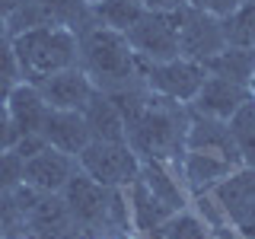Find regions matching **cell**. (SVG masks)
<instances>
[{"label":"cell","mask_w":255,"mask_h":239,"mask_svg":"<svg viewBox=\"0 0 255 239\" xmlns=\"http://www.w3.org/2000/svg\"><path fill=\"white\" fill-rule=\"evenodd\" d=\"M147 10H182V6H188L191 0H140Z\"/></svg>","instance_id":"31"},{"label":"cell","mask_w":255,"mask_h":239,"mask_svg":"<svg viewBox=\"0 0 255 239\" xmlns=\"http://www.w3.org/2000/svg\"><path fill=\"white\" fill-rule=\"evenodd\" d=\"M86 3H90V6H93V3H99V0H86Z\"/></svg>","instance_id":"37"},{"label":"cell","mask_w":255,"mask_h":239,"mask_svg":"<svg viewBox=\"0 0 255 239\" xmlns=\"http://www.w3.org/2000/svg\"><path fill=\"white\" fill-rule=\"evenodd\" d=\"M125 195H128V207H131V227H134V236H137V239L150 236L156 227H163V223L175 214L169 204H163V201L153 195V191L143 185L140 175L125 188Z\"/></svg>","instance_id":"18"},{"label":"cell","mask_w":255,"mask_h":239,"mask_svg":"<svg viewBox=\"0 0 255 239\" xmlns=\"http://www.w3.org/2000/svg\"><path fill=\"white\" fill-rule=\"evenodd\" d=\"M227 48L223 19L214 13H204L198 6H182L179 13V58L207 64Z\"/></svg>","instance_id":"9"},{"label":"cell","mask_w":255,"mask_h":239,"mask_svg":"<svg viewBox=\"0 0 255 239\" xmlns=\"http://www.w3.org/2000/svg\"><path fill=\"white\" fill-rule=\"evenodd\" d=\"M214 239H246V236H239L236 230L227 223V227H217V230H214Z\"/></svg>","instance_id":"33"},{"label":"cell","mask_w":255,"mask_h":239,"mask_svg":"<svg viewBox=\"0 0 255 239\" xmlns=\"http://www.w3.org/2000/svg\"><path fill=\"white\" fill-rule=\"evenodd\" d=\"M207 74H217V77H227L233 83L246 86L255 70V48H223L217 58H211L204 64Z\"/></svg>","instance_id":"21"},{"label":"cell","mask_w":255,"mask_h":239,"mask_svg":"<svg viewBox=\"0 0 255 239\" xmlns=\"http://www.w3.org/2000/svg\"><path fill=\"white\" fill-rule=\"evenodd\" d=\"M211 195H214V201L220 204L227 223H233L239 214L255 201V166H249V163L236 166L220 185L211 188Z\"/></svg>","instance_id":"19"},{"label":"cell","mask_w":255,"mask_h":239,"mask_svg":"<svg viewBox=\"0 0 255 239\" xmlns=\"http://www.w3.org/2000/svg\"><path fill=\"white\" fill-rule=\"evenodd\" d=\"M99 239H134V236H99Z\"/></svg>","instance_id":"36"},{"label":"cell","mask_w":255,"mask_h":239,"mask_svg":"<svg viewBox=\"0 0 255 239\" xmlns=\"http://www.w3.org/2000/svg\"><path fill=\"white\" fill-rule=\"evenodd\" d=\"M246 90H249V99H255V70H252V77H249V83H246Z\"/></svg>","instance_id":"35"},{"label":"cell","mask_w":255,"mask_h":239,"mask_svg":"<svg viewBox=\"0 0 255 239\" xmlns=\"http://www.w3.org/2000/svg\"><path fill=\"white\" fill-rule=\"evenodd\" d=\"M227 124L233 131L239 153H243V163H255V99H246Z\"/></svg>","instance_id":"25"},{"label":"cell","mask_w":255,"mask_h":239,"mask_svg":"<svg viewBox=\"0 0 255 239\" xmlns=\"http://www.w3.org/2000/svg\"><path fill=\"white\" fill-rule=\"evenodd\" d=\"M230 227H233L239 236H246V239H255V201H252L249 207H246V211L239 214V217H236L233 223H230Z\"/></svg>","instance_id":"29"},{"label":"cell","mask_w":255,"mask_h":239,"mask_svg":"<svg viewBox=\"0 0 255 239\" xmlns=\"http://www.w3.org/2000/svg\"><path fill=\"white\" fill-rule=\"evenodd\" d=\"M77 45L80 67L99 93L112 96L122 90H134V86H147L143 83V58H137L125 32L99 26L93 19L86 29L77 32Z\"/></svg>","instance_id":"2"},{"label":"cell","mask_w":255,"mask_h":239,"mask_svg":"<svg viewBox=\"0 0 255 239\" xmlns=\"http://www.w3.org/2000/svg\"><path fill=\"white\" fill-rule=\"evenodd\" d=\"M179 13L182 10H147L125 32L137 58L143 61L179 58Z\"/></svg>","instance_id":"7"},{"label":"cell","mask_w":255,"mask_h":239,"mask_svg":"<svg viewBox=\"0 0 255 239\" xmlns=\"http://www.w3.org/2000/svg\"><path fill=\"white\" fill-rule=\"evenodd\" d=\"M90 22H93V6L86 0H19L6 19V35L13 38L35 26H67L80 32Z\"/></svg>","instance_id":"6"},{"label":"cell","mask_w":255,"mask_h":239,"mask_svg":"<svg viewBox=\"0 0 255 239\" xmlns=\"http://www.w3.org/2000/svg\"><path fill=\"white\" fill-rule=\"evenodd\" d=\"M77 169H80L77 156L61 153V150H54V147H42L35 156L26 159L22 185H29L35 191H48V195H61L64 185L74 179Z\"/></svg>","instance_id":"10"},{"label":"cell","mask_w":255,"mask_h":239,"mask_svg":"<svg viewBox=\"0 0 255 239\" xmlns=\"http://www.w3.org/2000/svg\"><path fill=\"white\" fill-rule=\"evenodd\" d=\"M252 3H255V0H252Z\"/></svg>","instance_id":"40"},{"label":"cell","mask_w":255,"mask_h":239,"mask_svg":"<svg viewBox=\"0 0 255 239\" xmlns=\"http://www.w3.org/2000/svg\"><path fill=\"white\" fill-rule=\"evenodd\" d=\"M185 147L188 150H204V153L230 159L233 166H243V153H239V147L233 140V131H230V124L220 121V118H207V115L191 112Z\"/></svg>","instance_id":"14"},{"label":"cell","mask_w":255,"mask_h":239,"mask_svg":"<svg viewBox=\"0 0 255 239\" xmlns=\"http://www.w3.org/2000/svg\"><path fill=\"white\" fill-rule=\"evenodd\" d=\"M13 51L19 61V80L32 86H38L58 70L80 64L77 32L67 26H35L19 32L13 35Z\"/></svg>","instance_id":"3"},{"label":"cell","mask_w":255,"mask_h":239,"mask_svg":"<svg viewBox=\"0 0 255 239\" xmlns=\"http://www.w3.org/2000/svg\"><path fill=\"white\" fill-rule=\"evenodd\" d=\"M143 239H214V230L191 207H185V211H175L163 227H156L153 233L143 236Z\"/></svg>","instance_id":"23"},{"label":"cell","mask_w":255,"mask_h":239,"mask_svg":"<svg viewBox=\"0 0 255 239\" xmlns=\"http://www.w3.org/2000/svg\"><path fill=\"white\" fill-rule=\"evenodd\" d=\"M80 172L106 188H128L140 175V159L128 140H90L77 156Z\"/></svg>","instance_id":"4"},{"label":"cell","mask_w":255,"mask_h":239,"mask_svg":"<svg viewBox=\"0 0 255 239\" xmlns=\"http://www.w3.org/2000/svg\"><path fill=\"white\" fill-rule=\"evenodd\" d=\"M13 143H16V131H13V121L6 115V102H3L0 106V153L13 150Z\"/></svg>","instance_id":"30"},{"label":"cell","mask_w":255,"mask_h":239,"mask_svg":"<svg viewBox=\"0 0 255 239\" xmlns=\"http://www.w3.org/2000/svg\"><path fill=\"white\" fill-rule=\"evenodd\" d=\"M51 106L42 99L38 86L32 83H13L10 86V96H6V115L13 121V131H16V140L22 137H42V127H45V118Z\"/></svg>","instance_id":"12"},{"label":"cell","mask_w":255,"mask_h":239,"mask_svg":"<svg viewBox=\"0 0 255 239\" xmlns=\"http://www.w3.org/2000/svg\"><path fill=\"white\" fill-rule=\"evenodd\" d=\"M0 80L3 83H19V61H16L13 51V38L10 35H0Z\"/></svg>","instance_id":"27"},{"label":"cell","mask_w":255,"mask_h":239,"mask_svg":"<svg viewBox=\"0 0 255 239\" xmlns=\"http://www.w3.org/2000/svg\"><path fill=\"white\" fill-rule=\"evenodd\" d=\"M143 13H147V6L140 0H99V3H93V19L115 32H128Z\"/></svg>","instance_id":"22"},{"label":"cell","mask_w":255,"mask_h":239,"mask_svg":"<svg viewBox=\"0 0 255 239\" xmlns=\"http://www.w3.org/2000/svg\"><path fill=\"white\" fill-rule=\"evenodd\" d=\"M249 166H255V163H249Z\"/></svg>","instance_id":"39"},{"label":"cell","mask_w":255,"mask_h":239,"mask_svg":"<svg viewBox=\"0 0 255 239\" xmlns=\"http://www.w3.org/2000/svg\"><path fill=\"white\" fill-rule=\"evenodd\" d=\"M243 3V0H191L188 6H198V10H204V13H214V16H230L236 10V6Z\"/></svg>","instance_id":"28"},{"label":"cell","mask_w":255,"mask_h":239,"mask_svg":"<svg viewBox=\"0 0 255 239\" xmlns=\"http://www.w3.org/2000/svg\"><path fill=\"white\" fill-rule=\"evenodd\" d=\"M42 137H45L48 147L61 150V153H70V156H80V153H83V147L90 143V131H86L83 112L51 109V112H48V118H45Z\"/></svg>","instance_id":"15"},{"label":"cell","mask_w":255,"mask_h":239,"mask_svg":"<svg viewBox=\"0 0 255 239\" xmlns=\"http://www.w3.org/2000/svg\"><path fill=\"white\" fill-rule=\"evenodd\" d=\"M236 166L223 156L204 153V150H185V159H182V182H185L188 195H204L214 185H220Z\"/></svg>","instance_id":"17"},{"label":"cell","mask_w":255,"mask_h":239,"mask_svg":"<svg viewBox=\"0 0 255 239\" xmlns=\"http://www.w3.org/2000/svg\"><path fill=\"white\" fill-rule=\"evenodd\" d=\"M0 239H3V233H0Z\"/></svg>","instance_id":"38"},{"label":"cell","mask_w":255,"mask_h":239,"mask_svg":"<svg viewBox=\"0 0 255 239\" xmlns=\"http://www.w3.org/2000/svg\"><path fill=\"white\" fill-rule=\"evenodd\" d=\"M227 48H255V3L243 0L230 16H223Z\"/></svg>","instance_id":"24"},{"label":"cell","mask_w":255,"mask_h":239,"mask_svg":"<svg viewBox=\"0 0 255 239\" xmlns=\"http://www.w3.org/2000/svg\"><path fill=\"white\" fill-rule=\"evenodd\" d=\"M16 3H19V0H0V35H6V19H10V13L16 10Z\"/></svg>","instance_id":"32"},{"label":"cell","mask_w":255,"mask_h":239,"mask_svg":"<svg viewBox=\"0 0 255 239\" xmlns=\"http://www.w3.org/2000/svg\"><path fill=\"white\" fill-rule=\"evenodd\" d=\"M207 80V67L188 58H169V61H143V83L166 99L188 102L198 96V90Z\"/></svg>","instance_id":"8"},{"label":"cell","mask_w":255,"mask_h":239,"mask_svg":"<svg viewBox=\"0 0 255 239\" xmlns=\"http://www.w3.org/2000/svg\"><path fill=\"white\" fill-rule=\"evenodd\" d=\"M6 96H10V83H3V80H0V106L6 102Z\"/></svg>","instance_id":"34"},{"label":"cell","mask_w":255,"mask_h":239,"mask_svg":"<svg viewBox=\"0 0 255 239\" xmlns=\"http://www.w3.org/2000/svg\"><path fill=\"white\" fill-rule=\"evenodd\" d=\"M112 102L125 118L128 147L137 153V159H156V163H169L182 169L191 118V109L185 102L166 99L147 86L112 93Z\"/></svg>","instance_id":"1"},{"label":"cell","mask_w":255,"mask_h":239,"mask_svg":"<svg viewBox=\"0 0 255 239\" xmlns=\"http://www.w3.org/2000/svg\"><path fill=\"white\" fill-rule=\"evenodd\" d=\"M38 93L42 99L48 102L51 109H64V112H83L86 102L96 96V86L93 80L83 74V67H67V70H58L48 80L38 83Z\"/></svg>","instance_id":"11"},{"label":"cell","mask_w":255,"mask_h":239,"mask_svg":"<svg viewBox=\"0 0 255 239\" xmlns=\"http://www.w3.org/2000/svg\"><path fill=\"white\" fill-rule=\"evenodd\" d=\"M22 169H26V159L16 153V150L0 153V195L16 191V188L22 185Z\"/></svg>","instance_id":"26"},{"label":"cell","mask_w":255,"mask_h":239,"mask_svg":"<svg viewBox=\"0 0 255 239\" xmlns=\"http://www.w3.org/2000/svg\"><path fill=\"white\" fill-rule=\"evenodd\" d=\"M140 182L147 185L163 204H169L172 211H185L191 204V195L182 182V169L169 163H156V159H140Z\"/></svg>","instance_id":"16"},{"label":"cell","mask_w":255,"mask_h":239,"mask_svg":"<svg viewBox=\"0 0 255 239\" xmlns=\"http://www.w3.org/2000/svg\"><path fill=\"white\" fill-rule=\"evenodd\" d=\"M246 99H249V90H246V86H239V83H233V80H227V77L207 74L204 86L198 90L195 99L188 102V109L198 112V115H207V118L230 121Z\"/></svg>","instance_id":"13"},{"label":"cell","mask_w":255,"mask_h":239,"mask_svg":"<svg viewBox=\"0 0 255 239\" xmlns=\"http://www.w3.org/2000/svg\"><path fill=\"white\" fill-rule=\"evenodd\" d=\"M83 121H86V131H90V140H128L125 118L109 93L96 90V96L83 109Z\"/></svg>","instance_id":"20"},{"label":"cell","mask_w":255,"mask_h":239,"mask_svg":"<svg viewBox=\"0 0 255 239\" xmlns=\"http://www.w3.org/2000/svg\"><path fill=\"white\" fill-rule=\"evenodd\" d=\"M13 239H83L61 195H48L26 185V214Z\"/></svg>","instance_id":"5"}]
</instances>
